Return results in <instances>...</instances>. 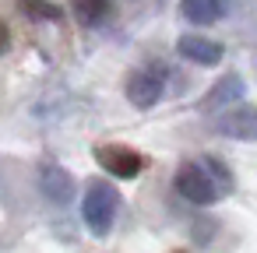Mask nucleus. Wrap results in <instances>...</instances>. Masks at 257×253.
<instances>
[{
  "mask_svg": "<svg viewBox=\"0 0 257 253\" xmlns=\"http://www.w3.org/2000/svg\"><path fill=\"white\" fill-rule=\"evenodd\" d=\"M46 190H50L53 200H67L71 190H74V183H71V176H67L64 169H50V172H46Z\"/></svg>",
  "mask_w": 257,
  "mask_h": 253,
  "instance_id": "nucleus-9",
  "label": "nucleus"
},
{
  "mask_svg": "<svg viewBox=\"0 0 257 253\" xmlns=\"http://www.w3.org/2000/svg\"><path fill=\"white\" fill-rule=\"evenodd\" d=\"M22 11H25L29 18H57V15H60L57 8L46 4V0H22Z\"/></svg>",
  "mask_w": 257,
  "mask_h": 253,
  "instance_id": "nucleus-12",
  "label": "nucleus"
},
{
  "mask_svg": "<svg viewBox=\"0 0 257 253\" xmlns=\"http://www.w3.org/2000/svg\"><path fill=\"white\" fill-rule=\"evenodd\" d=\"M225 15V0H183V18L194 25H211Z\"/></svg>",
  "mask_w": 257,
  "mask_h": 253,
  "instance_id": "nucleus-6",
  "label": "nucleus"
},
{
  "mask_svg": "<svg viewBox=\"0 0 257 253\" xmlns=\"http://www.w3.org/2000/svg\"><path fill=\"white\" fill-rule=\"evenodd\" d=\"M225 116H229V120H222V123H218V127H222V134H232V137H250V134H253V109H246V106H243L239 113H232V109H229Z\"/></svg>",
  "mask_w": 257,
  "mask_h": 253,
  "instance_id": "nucleus-7",
  "label": "nucleus"
},
{
  "mask_svg": "<svg viewBox=\"0 0 257 253\" xmlns=\"http://www.w3.org/2000/svg\"><path fill=\"white\" fill-rule=\"evenodd\" d=\"M176 50H180L183 60L201 64V67H215V64L222 60V46H218L215 39H208V36H183V39L176 43Z\"/></svg>",
  "mask_w": 257,
  "mask_h": 253,
  "instance_id": "nucleus-5",
  "label": "nucleus"
},
{
  "mask_svg": "<svg viewBox=\"0 0 257 253\" xmlns=\"http://www.w3.org/2000/svg\"><path fill=\"white\" fill-rule=\"evenodd\" d=\"M116 207H120V197H116V190H113L106 179H92V183L85 186L81 218H85V225H88L95 235H106V232L113 228Z\"/></svg>",
  "mask_w": 257,
  "mask_h": 253,
  "instance_id": "nucleus-1",
  "label": "nucleus"
},
{
  "mask_svg": "<svg viewBox=\"0 0 257 253\" xmlns=\"http://www.w3.org/2000/svg\"><path fill=\"white\" fill-rule=\"evenodd\" d=\"M162 88H166V71L162 67H145V71H134L131 81H127V99L131 106L138 109H152L159 99H162Z\"/></svg>",
  "mask_w": 257,
  "mask_h": 253,
  "instance_id": "nucleus-3",
  "label": "nucleus"
},
{
  "mask_svg": "<svg viewBox=\"0 0 257 253\" xmlns=\"http://www.w3.org/2000/svg\"><path fill=\"white\" fill-rule=\"evenodd\" d=\"M106 8H109V0H74V11H78V18H81L85 25L99 22V18L106 15Z\"/></svg>",
  "mask_w": 257,
  "mask_h": 253,
  "instance_id": "nucleus-10",
  "label": "nucleus"
},
{
  "mask_svg": "<svg viewBox=\"0 0 257 253\" xmlns=\"http://www.w3.org/2000/svg\"><path fill=\"white\" fill-rule=\"evenodd\" d=\"M99 165L109 172V176H120V179H134L141 169H145V158L134 151V148H123V144H102L95 151Z\"/></svg>",
  "mask_w": 257,
  "mask_h": 253,
  "instance_id": "nucleus-4",
  "label": "nucleus"
},
{
  "mask_svg": "<svg viewBox=\"0 0 257 253\" xmlns=\"http://www.w3.org/2000/svg\"><path fill=\"white\" fill-rule=\"evenodd\" d=\"M239 88H243V81H239L236 74H229V78L218 85V92H215V95H208V106H218V102H225L229 95L236 99V95H239Z\"/></svg>",
  "mask_w": 257,
  "mask_h": 253,
  "instance_id": "nucleus-11",
  "label": "nucleus"
},
{
  "mask_svg": "<svg viewBox=\"0 0 257 253\" xmlns=\"http://www.w3.org/2000/svg\"><path fill=\"white\" fill-rule=\"evenodd\" d=\"M201 165H204V172L211 176V183L218 186V193H229L232 190V172L225 169V162H218V158H201Z\"/></svg>",
  "mask_w": 257,
  "mask_h": 253,
  "instance_id": "nucleus-8",
  "label": "nucleus"
},
{
  "mask_svg": "<svg viewBox=\"0 0 257 253\" xmlns=\"http://www.w3.org/2000/svg\"><path fill=\"white\" fill-rule=\"evenodd\" d=\"M8 43H11V36H8V25H4V22H0V53H4V50H8Z\"/></svg>",
  "mask_w": 257,
  "mask_h": 253,
  "instance_id": "nucleus-13",
  "label": "nucleus"
},
{
  "mask_svg": "<svg viewBox=\"0 0 257 253\" xmlns=\"http://www.w3.org/2000/svg\"><path fill=\"white\" fill-rule=\"evenodd\" d=\"M173 253H187V249H173Z\"/></svg>",
  "mask_w": 257,
  "mask_h": 253,
  "instance_id": "nucleus-14",
  "label": "nucleus"
},
{
  "mask_svg": "<svg viewBox=\"0 0 257 253\" xmlns=\"http://www.w3.org/2000/svg\"><path fill=\"white\" fill-rule=\"evenodd\" d=\"M176 190H180V197L190 200V204H215V200L222 197L201 162H183V165H180V172H176Z\"/></svg>",
  "mask_w": 257,
  "mask_h": 253,
  "instance_id": "nucleus-2",
  "label": "nucleus"
}]
</instances>
